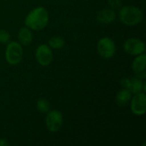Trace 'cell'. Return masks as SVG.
<instances>
[{"label":"cell","mask_w":146,"mask_h":146,"mask_svg":"<svg viewBox=\"0 0 146 146\" xmlns=\"http://www.w3.org/2000/svg\"><path fill=\"white\" fill-rule=\"evenodd\" d=\"M49 22V13L44 7H37L32 9L25 18V25L31 30L40 31Z\"/></svg>","instance_id":"obj_1"},{"label":"cell","mask_w":146,"mask_h":146,"mask_svg":"<svg viewBox=\"0 0 146 146\" xmlns=\"http://www.w3.org/2000/svg\"><path fill=\"white\" fill-rule=\"evenodd\" d=\"M119 17L124 25L136 26L143 21L144 14L139 8L127 5L121 7L119 11Z\"/></svg>","instance_id":"obj_2"},{"label":"cell","mask_w":146,"mask_h":146,"mask_svg":"<svg viewBox=\"0 0 146 146\" xmlns=\"http://www.w3.org/2000/svg\"><path fill=\"white\" fill-rule=\"evenodd\" d=\"M23 57L22 45L15 41L9 42L5 50V58L9 64L12 66L18 65Z\"/></svg>","instance_id":"obj_3"},{"label":"cell","mask_w":146,"mask_h":146,"mask_svg":"<svg viewBox=\"0 0 146 146\" xmlns=\"http://www.w3.org/2000/svg\"><path fill=\"white\" fill-rule=\"evenodd\" d=\"M97 50L103 58L110 59L115 54V44L110 38H102L97 44Z\"/></svg>","instance_id":"obj_4"},{"label":"cell","mask_w":146,"mask_h":146,"mask_svg":"<svg viewBox=\"0 0 146 146\" xmlns=\"http://www.w3.org/2000/svg\"><path fill=\"white\" fill-rule=\"evenodd\" d=\"M45 124L47 129L50 133L58 132L63 124V116L62 114L58 110H50L47 112L45 118Z\"/></svg>","instance_id":"obj_5"},{"label":"cell","mask_w":146,"mask_h":146,"mask_svg":"<svg viewBox=\"0 0 146 146\" xmlns=\"http://www.w3.org/2000/svg\"><path fill=\"white\" fill-rule=\"evenodd\" d=\"M130 109L133 115H143L146 112V94L145 92H139L134 94L130 100Z\"/></svg>","instance_id":"obj_6"},{"label":"cell","mask_w":146,"mask_h":146,"mask_svg":"<svg viewBox=\"0 0 146 146\" xmlns=\"http://www.w3.org/2000/svg\"><path fill=\"white\" fill-rule=\"evenodd\" d=\"M124 50L131 55V56H139L143 54L145 50V43L136 38H131L125 41L124 43Z\"/></svg>","instance_id":"obj_7"},{"label":"cell","mask_w":146,"mask_h":146,"mask_svg":"<svg viewBox=\"0 0 146 146\" xmlns=\"http://www.w3.org/2000/svg\"><path fill=\"white\" fill-rule=\"evenodd\" d=\"M35 57L38 64L41 66H49L53 59V53L50 50V47L47 44H40L36 49Z\"/></svg>","instance_id":"obj_8"},{"label":"cell","mask_w":146,"mask_h":146,"mask_svg":"<svg viewBox=\"0 0 146 146\" xmlns=\"http://www.w3.org/2000/svg\"><path fill=\"white\" fill-rule=\"evenodd\" d=\"M133 71L136 77L145 80L146 78V55L145 53L136 56L132 64Z\"/></svg>","instance_id":"obj_9"},{"label":"cell","mask_w":146,"mask_h":146,"mask_svg":"<svg viewBox=\"0 0 146 146\" xmlns=\"http://www.w3.org/2000/svg\"><path fill=\"white\" fill-rule=\"evenodd\" d=\"M116 18V14L112 9H104L100 10L97 15V20L101 24H110Z\"/></svg>","instance_id":"obj_10"},{"label":"cell","mask_w":146,"mask_h":146,"mask_svg":"<svg viewBox=\"0 0 146 146\" xmlns=\"http://www.w3.org/2000/svg\"><path fill=\"white\" fill-rule=\"evenodd\" d=\"M128 90L131 92L132 94H137L139 92H145L146 83L144 80H141L138 77H133L130 79V83L128 86Z\"/></svg>","instance_id":"obj_11"},{"label":"cell","mask_w":146,"mask_h":146,"mask_svg":"<svg viewBox=\"0 0 146 146\" xmlns=\"http://www.w3.org/2000/svg\"><path fill=\"white\" fill-rule=\"evenodd\" d=\"M33 39V33L27 27H23L20 29L18 33V40L19 43L23 46L29 45Z\"/></svg>","instance_id":"obj_12"},{"label":"cell","mask_w":146,"mask_h":146,"mask_svg":"<svg viewBox=\"0 0 146 146\" xmlns=\"http://www.w3.org/2000/svg\"><path fill=\"white\" fill-rule=\"evenodd\" d=\"M132 93L131 92L128 90V89H126V88H123L122 90H121L116 97H115V103L118 106L120 107H124V106H127L131 98H132Z\"/></svg>","instance_id":"obj_13"},{"label":"cell","mask_w":146,"mask_h":146,"mask_svg":"<svg viewBox=\"0 0 146 146\" xmlns=\"http://www.w3.org/2000/svg\"><path fill=\"white\" fill-rule=\"evenodd\" d=\"M49 46L53 49H61L64 46V39L60 36H54L48 41Z\"/></svg>","instance_id":"obj_14"},{"label":"cell","mask_w":146,"mask_h":146,"mask_svg":"<svg viewBox=\"0 0 146 146\" xmlns=\"http://www.w3.org/2000/svg\"><path fill=\"white\" fill-rule=\"evenodd\" d=\"M37 109L41 113H47L50 110V103L45 98H39L36 104Z\"/></svg>","instance_id":"obj_15"},{"label":"cell","mask_w":146,"mask_h":146,"mask_svg":"<svg viewBox=\"0 0 146 146\" xmlns=\"http://www.w3.org/2000/svg\"><path fill=\"white\" fill-rule=\"evenodd\" d=\"M9 39H10L9 33L7 32L6 30L0 29V43L3 44H6L9 42Z\"/></svg>","instance_id":"obj_16"},{"label":"cell","mask_w":146,"mask_h":146,"mask_svg":"<svg viewBox=\"0 0 146 146\" xmlns=\"http://www.w3.org/2000/svg\"><path fill=\"white\" fill-rule=\"evenodd\" d=\"M109 5L110 9H120L121 7V0H109Z\"/></svg>","instance_id":"obj_17"},{"label":"cell","mask_w":146,"mask_h":146,"mask_svg":"<svg viewBox=\"0 0 146 146\" xmlns=\"http://www.w3.org/2000/svg\"><path fill=\"white\" fill-rule=\"evenodd\" d=\"M8 145H9V143H8L5 139H0V146H8Z\"/></svg>","instance_id":"obj_18"}]
</instances>
